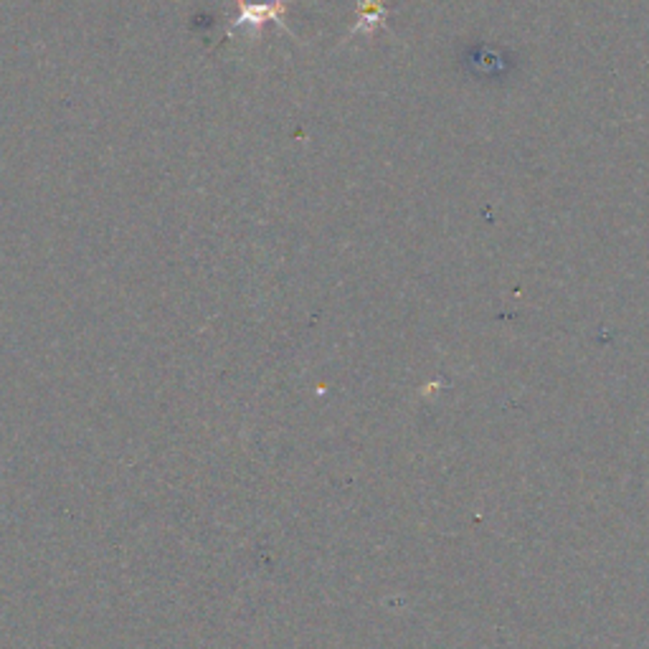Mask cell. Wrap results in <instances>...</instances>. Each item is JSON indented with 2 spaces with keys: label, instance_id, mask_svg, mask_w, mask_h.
I'll list each match as a JSON object with an SVG mask.
<instances>
[{
  "label": "cell",
  "instance_id": "cell-1",
  "mask_svg": "<svg viewBox=\"0 0 649 649\" xmlns=\"http://www.w3.org/2000/svg\"><path fill=\"white\" fill-rule=\"evenodd\" d=\"M284 14H287V0H239V15L231 21L229 36H234L239 28H252V33H259V28L274 21L282 31L292 33L287 24H284Z\"/></svg>",
  "mask_w": 649,
  "mask_h": 649
},
{
  "label": "cell",
  "instance_id": "cell-2",
  "mask_svg": "<svg viewBox=\"0 0 649 649\" xmlns=\"http://www.w3.org/2000/svg\"><path fill=\"white\" fill-rule=\"evenodd\" d=\"M386 15H388V11H386L383 0H358V21L356 26L350 28V36L370 33V31L381 28Z\"/></svg>",
  "mask_w": 649,
  "mask_h": 649
}]
</instances>
